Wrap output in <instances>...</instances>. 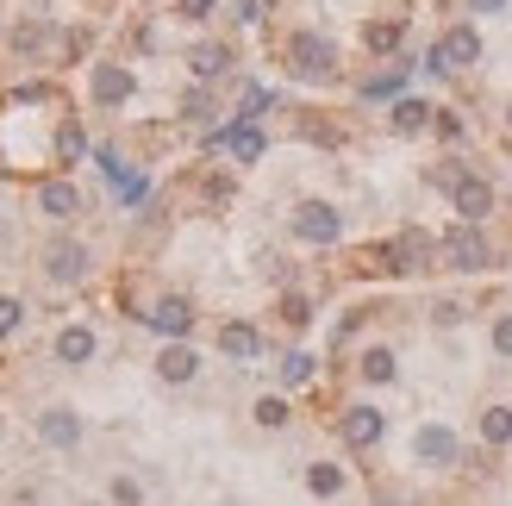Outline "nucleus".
<instances>
[{
    "label": "nucleus",
    "mask_w": 512,
    "mask_h": 506,
    "mask_svg": "<svg viewBox=\"0 0 512 506\" xmlns=\"http://www.w3.org/2000/svg\"><path fill=\"white\" fill-rule=\"evenodd\" d=\"M194 375H200V357H194V350H188L182 338L157 350V382H169V388H188Z\"/></svg>",
    "instance_id": "obj_10"
},
{
    "label": "nucleus",
    "mask_w": 512,
    "mask_h": 506,
    "mask_svg": "<svg viewBox=\"0 0 512 506\" xmlns=\"http://www.w3.org/2000/svg\"><path fill=\"white\" fill-rule=\"evenodd\" d=\"M338 438H344L350 450H375L381 438H388V413L369 407V400H356V407L338 413Z\"/></svg>",
    "instance_id": "obj_5"
},
{
    "label": "nucleus",
    "mask_w": 512,
    "mask_h": 506,
    "mask_svg": "<svg viewBox=\"0 0 512 506\" xmlns=\"http://www.w3.org/2000/svg\"><path fill=\"white\" fill-rule=\"evenodd\" d=\"M288 225H294L300 244H338V238H344V219H338V207H331V200H300Z\"/></svg>",
    "instance_id": "obj_4"
},
{
    "label": "nucleus",
    "mask_w": 512,
    "mask_h": 506,
    "mask_svg": "<svg viewBox=\"0 0 512 506\" xmlns=\"http://www.w3.org/2000/svg\"><path fill=\"white\" fill-rule=\"evenodd\" d=\"M356 369H363V382H375V388H388L394 375H400V363H394V350H388V344L363 350V363H356Z\"/></svg>",
    "instance_id": "obj_21"
},
{
    "label": "nucleus",
    "mask_w": 512,
    "mask_h": 506,
    "mask_svg": "<svg viewBox=\"0 0 512 506\" xmlns=\"http://www.w3.org/2000/svg\"><path fill=\"white\" fill-rule=\"evenodd\" d=\"M431 250H438V244H431L425 232H400L388 250H381V269H394V275H413V269H425V263H431Z\"/></svg>",
    "instance_id": "obj_9"
},
{
    "label": "nucleus",
    "mask_w": 512,
    "mask_h": 506,
    "mask_svg": "<svg viewBox=\"0 0 512 506\" xmlns=\"http://www.w3.org/2000/svg\"><path fill=\"white\" fill-rule=\"evenodd\" d=\"M363 38H369V50H394V44L406 38V25H400V19H375Z\"/></svg>",
    "instance_id": "obj_26"
},
{
    "label": "nucleus",
    "mask_w": 512,
    "mask_h": 506,
    "mask_svg": "<svg viewBox=\"0 0 512 506\" xmlns=\"http://www.w3.org/2000/svg\"><path fill=\"white\" fill-rule=\"evenodd\" d=\"M32 432H38L44 450H75V444L88 438V425H82V413H75V407H44L32 419Z\"/></svg>",
    "instance_id": "obj_7"
},
{
    "label": "nucleus",
    "mask_w": 512,
    "mask_h": 506,
    "mask_svg": "<svg viewBox=\"0 0 512 506\" xmlns=\"http://www.w3.org/2000/svg\"><path fill=\"white\" fill-rule=\"evenodd\" d=\"M219 144L232 150L238 163H256V157H263V132H250V125H232V132H219Z\"/></svg>",
    "instance_id": "obj_23"
},
{
    "label": "nucleus",
    "mask_w": 512,
    "mask_h": 506,
    "mask_svg": "<svg viewBox=\"0 0 512 506\" xmlns=\"http://www.w3.org/2000/svg\"><path fill=\"white\" fill-rule=\"evenodd\" d=\"M207 113H213V94L207 88H188L182 94V119H207Z\"/></svg>",
    "instance_id": "obj_31"
},
{
    "label": "nucleus",
    "mask_w": 512,
    "mask_h": 506,
    "mask_svg": "<svg viewBox=\"0 0 512 506\" xmlns=\"http://www.w3.org/2000/svg\"><path fill=\"white\" fill-rule=\"evenodd\" d=\"M219 350H225L232 363H256V357H263V338H256V325L232 319V325H219Z\"/></svg>",
    "instance_id": "obj_12"
},
{
    "label": "nucleus",
    "mask_w": 512,
    "mask_h": 506,
    "mask_svg": "<svg viewBox=\"0 0 512 506\" xmlns=\"http://www.w3.org/2000/svg\"><path fill=\"white\" fill-rule=\"evenodd\" d=\"M281 319H288V325H313V300H306V294H281Z\"/></svg>",
    "instance_id": "obj_30"
},
{
    "label": "nucleus",
    "mask_w": 512,
    "mask_h": 506,
    "mask_svg": "<svg viewBox=\"0 0 512 506\" xmlns=\"http://www.w3.org/2000/svg\"><path fill=\"white\" fill-rule=\"evenodd\" d=\"M107 500H113V506H144V482H138V475H113V482H107Z\"/></svg>",
    "instance_id": "obj_25"
},
{
    "label": "nucleus",
    "mask_w": 512,
    "mask_h": 506,
    "mask_svg": "<svg viewBox=\"0 0 512 506\" xmlns=\"http://www.w3.org/2000/svg\"><path fill=\"white\" fill-rule=\"evenodd\" d=\"M438 250H444V263H450V269H463V275L494 269V244H488V232H481V225H450Z\"/></svg>",
    "instance_id": "obj_2"
},
{
    "label": "nucleus",
    "mask_w": 512,
    "mask_h": 506,
    "mask_svg": "<svg viewBox=\"0 0 512 506\" xmlns=\"http://www.w3.org/2000/svg\"><path fill=\"white\" fill-rule=\"evenodd\" d=\"M19 325H25V300L19 294H0V338H13Z\"/></svg>",
    "instance_id": "obj_28"
},
{
    "label": "nucleus",
    "mask_w": 512,
    "mask_h": 506,
    "mask_svg": "<svg viewBox=\"0 0 512 506\" xmlns=\"http://www.w3.org/2000/svg\"><path fill=\"white\" fill-rule=\"evenodd\" d=\"M94 100H100V107H119V100H132V69L100 63V69H94Z\"/></svg>",
    "instance_id": "obj_15"
},
{
    "label": "nucleus",
    "mask_w": 512,
    "mask_h": 506,
    "mask_svg": "<svg viewBox=\"0 0 512 506\" xmlns=\"http://www.w3.org/2000/svg\"><path fill=\"white\" fill-rule=\"evenodd\" d=\"M281 382H288V388L313 382V357H306V350H288V357H281Z\"/></svg>",
    "instance_id": "obj_27"
},
{
    "label": "nucleus",
    "mask_w": 512,
    "mask_h": 506,
    "mask_svg": "<svg viewBox=\"0 0 512 506\" xmlns=\"http://www.w3.org/2000/svg\"><path fill=\"white\" fill-rule=\"evenodd\" d=\"M288 69L300 82H331V75H338V44L319 38V32H294L288 38Z\"/></svg>",
    "instance_id": "obj_1"
},
{
    "label": "nucleus",
    "mask_w": 512,
    "mask_h": 506,
    "mask_svg": "<svg viewBox=\"0 0 512 506\" xmlns=\"http://www.w3.org/2000/svg\"><path fill=\"white\" fill-rule=\"evenodd\" d=\"M469 175H475V169H469L463 157H444V163H431V175H425V182H431V188H444V194H456V188L469 182Z\"/></svg>",
    "instance_id": "obj_24"
},
{
    "label": "nucleus",
    "mask_w": 512,
    "mask_h": 506,
    "mask_svg": "<svg viewBox=\"0 0 512 506\" xmlns=\"http://www.w3.org/2000/svg\"><path fill=\"white\" fill-rule=\"evenodd\" d=\"M250 419L263 425V432H288L294 407H288V400H281V394H263V400H256V407H250Z\"/></svg>",
    "instance_id": "obj_22"
},
{
    "label": "nucleus",
    "mask_w": 512,
    "mask_h": 506,
    "mask_svg": "<svg viewBox=\"0 0 512 506\" xmlns=\"http://www.w3.org/2000/svg\"><path fill=\"white\" fill-rule=\"evenodd\" d=\"M175 13L200 25V19H213V0H175Z\"/></svg>",
    "instance_id": "obj_32"
},
{
    "label": "nucleus",
    "mask_w": 512,
    "mask_h": 506,
    "mask_svg": "<svg viewBox=\"0 0 512 506\" xmlns=\"http://www.w3.org/2000/svg\"><path fill=\"white\" fill-rule=\"evenodd\" d=\"M344 488H350L344 463H306V494H313V500H338Z\"/></svg>",
    "instance_id": "obj_16"
},
{
    "label": "nucleus",
    "mask_w": 512,
    "mask_h": 506,
    "mask_svg": "<svg viewBox=\"0 0 512 506\" xmlns=\"http://www.w3.org/2000/svg\"><path fill=\"white\" fill-rule=\"evenodd\" d=\"M188 69L200 75V82H213V75L232 69V50H225V44H194V50H188Z\"/></svg>",
    "instance_id": "obj_19"
},
{
    "label": "nucleus",
    "mask_w": 512,
    "mask_h": 506,
    "mask_svg": "<svg viewBox=\"0 0 512 506\" xmlns=\"http://www.w3.org/2000/svg\"><path fill=\"white\" fill-rule=\"evenodd\" d=\"M431 119H438V107H425V100H394V132H400V138L425 132Z\"/></svg>",
    "instance_id": "obj_20"
},
{
    "label": "nucleus",
    "mask_w": 512,
    "mask_h": 506,
    "mask_svg": "<svg viewBox=\"0 0 512 506\" xmlns=\"http://www.w3.org/2000/svg\"><path fill=\"white\" fill-rule=\"evenodd\" d=\"M431 319H438V325H463V307H456V300H438V307H431Z\"/></svg>",
    "instance_id": "obj_34"
},
{
    "label": "nucleus",
    "mask_w": 512,
    "mask_h": 506,
    "mask_svg": "<svg viewBox=\"0 0 512 506\" xmlns=\"http://www.w3.org/2000/svg\"><path fill=\"white\" fill-rule=\"evenodd\" d=\"M475 432H481V444H488V450H506L512 444V407H500V400H494V407H481Z\"/></svg>",
    "instance_id": "obj_17"
},
{
    "label": "nucleus",
    "mask_w": 512,
    "mask_h": 506,
    "mask_svg": "<svg viewBox=\"0 0 512 506\" xmlns=\"http://www.w3.org/2000/svg\"><path fill=\"white\" fill-rule=\"evenodd\" d=\"M450 200H456V213H463V225H481V219H488V213H494V188H488V182H481V175H469V182H463V188H456Z\"/></svg>",
    "instance_id": "obj_13"
},
{
    "label": "nucleus",
    "mask_w": 512,
    "mask_h": 506,
    "mask_svg": "<svg viewBox=\"0 0 512 506\" xmlns=\"http://www.w3.org/2000/svg\"><path fill=\"white\" fill-rule=\"evenodd\" d=\"M431 69H444V75H463V69H475L481 63V32L475 25H450V32L431 44V57H425Z\"/></svg>",
    "instance_id": "obj_3"
},
{
    "label": "nucleus",
    "mask_w": 512,
    "mask_h": 506,
    "mask_svg": "<svg viewBox=\"0 0 512 506\" xmlns=\"http://www.w3.org/2000/svg\"><path fill=\"white\" fill-rule=\"evenodd\" d=\"M144 319H150V325H157V332H163V338H188V332H194V307H188V300H182V294H169V300H157V307H150Z\"/></svg>",
    "instance_id": "obj_11"
},
{
    "label": "nucleus",
    "mask_w": 512,
    "mask_h": 506,
    "mask_svg": "<svg viewBox=\"0 0 512 506\" xmlns=\"http://www.w3.org/2000/svg\"><path fill=\"white\" fill-rule=\"evenodd\" d=\"M494 350H500V357H512V313L494 319Z\"/></svg>",
    "instance_id": "obj_33"
},
{
    "label": "nucleus",
    "mask_w": 512,
    "mask_h": 506,
    "mask_svg": "<svg viewBox=\"0 0 512 506\" xmlns=\"http://www.w3.org/2000/svg\"><path fill=\"white\" fill-rule=\"evenodd\" d=\"M456 457H463V438H456L450 425H419L413 432V463L419 469H456Z\"/></svg>",
    "instance_id": "obj_6"
},
{
    "label": "nucleus",
    "mask_w": 512,
    "mask_h": 506,
    "mask_svg": "<svg viewBox=\"0 0 512 506\" xmlns=\"http://www.w3.org/2000/svg\"><path fill=\"white\" fill-rule=\"evenodd\" d=\"M469 7H475V13H500V7H506V0H469Z\"/></svg>",
    "instance_id": "obj_35"
},
{
    "label": "nucleus",
    "mask_w": 512,
    "mask_h": 506,
    "mask_svg": "<svg viewBox=\"0 0 512 506\" xmlns=\"http://www.w3.org/2000/svg\"><path fill=\"white\" fill-rule=\"evenodd\" d=\"M38 213L44 219H75V213H82V188H75V182H44L38 188Z\"/></svg>",
    "instance_id": "obj_14"
},
{
    "label": "nucleus",
    "mask_w": 512,
    "mask_h": 506,
    "mask_svg": "<svg viewBox=\"0 0 512 506\" xmlns=\"http://www.w3.org/2000/svg\"><path fill=\"white\" fill-rule=\"evenodd\" d=\"M394 94H400V69L369 75V82H363V100H394Z\"/></svg>",
    "instance_id": "obj_29"
},
{
    "label": "nucleus",
    "mask_w": 512,
    "mask_h": 506,
    "mask_svg": "<svg viewBox=\"0 0 512 506\" xmlns=\"http://www.w3.org/2000/svg\"><path fill=\"white\" fill-rule=\"evenodd\" d=\"M44 275L50 282H82L88 275V244L82 238H50L44 244Z\"/></svg>",
    "instance_id": "obj_8"
},
{
    "label": "nucleus",
    "mask_w": 512,
    "mask_h": 506,
    "mask_svg": "<svg viewBox=\"0 0 512 506\" xmlns=\"http://www.w3.org/2000/svg\"><path fill=\"white\" fill-rule=\"evenodd\" d=\"M88 357H94V332H88V325H63V332H57V363L82 369Z\"/></svg>",
    "instance_id": "obj_18"
}]
</instances>
